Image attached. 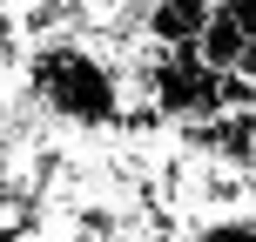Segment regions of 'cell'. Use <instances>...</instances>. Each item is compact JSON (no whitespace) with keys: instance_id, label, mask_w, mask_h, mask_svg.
<instances>
[{"instance_id":"cell-1","label":"cell","mask_w":256,"mask_h":242,"mask_svg":"<svg viewBox=\"0 0 256 242\" xmlns=\"http://www.w3.org/2000/svg\"><path fill=\"white\" fill-rule=\"evenodd\" d=\"M20 74H27V94L68 128L108 135L115 115H122V67L102 47H88V40H68V34L61 40H34Z\"/></svg>"},{"instance_id":"cell-2","label":"cell","mask_w":256,"mask_h":242,"mask_svg":"<svg viewBox=\"0 0 256 242\" xmlns=\"http://www.w3.org/2000/svg\"><path fill=\"white\" fill-rule=\"evenodd\" d=\"M196 47H202V61L216 67V74H230V67H250V34L236 27V13H230V7H216V13L202 20Z\"/></svg>"},{"instance_id":"cell-3","label":"cell","mask_w":256,"mask_h":242,"mask_svg":"<svg viewBox=\"0 0 256 242\" xmlns=\"http://www.w3.org/2000/svg\"><path fill=\"white\" fill-rule=\"evenodd\" d=\"M189 242H256V216H209L189 229Z\"/></svg>"},{"instance_id":"cell-4","label":"cell","mask_w":256,"mask_h":242,"mask_svg":"<svg viewBox=\"0 0 256 242\" xmlns=\"http://www.w3.org/2000/svg\"><path fill=\"white\" fill-rule=\"evenodd\" d=\"M0 74H7V67H0Z\"/></svg>"}]
</instances>
